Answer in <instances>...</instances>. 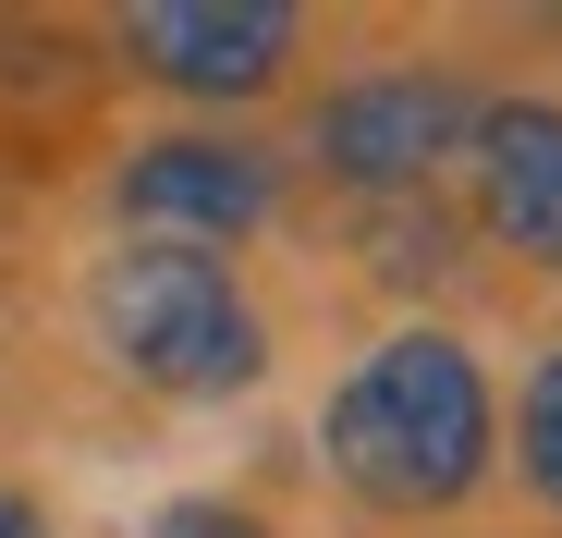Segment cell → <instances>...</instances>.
I'll list each match as a JSON object with an SVG mask.
<instances>
[{
	"label": "cell",
	"instance_id": "1",
	"mask_svg": "<svg viewBox=\"0 0 562 538\" xmlns=\"http://www.w3.org/2000/svg\"><path fill=\"white\" fill-rule=\"evenodd\" d=\"M318 453L380 514H452L490 478V380H477V355L452 330L367 343L342 368V392L318 404Z\"/></svg>",
	"mask_w": 562,
	"mask_h": 538
},
{
	"label": "cell",
	"instance_id": "2",
	"mask_svg": "<svg viewBox=\"0 0 562 538\" xmlns=\"http://www.w3.org/2000/svg\"><path fill=\"white\" fill-rule=\"evenodd\" d=\"M99 343H111V368L171 392V404H233L269 380V318L245 306V282L209 257V245H123L99 257Z\"/></svg>",
	"mask_w": 562,
	"mask_h": 538
},
{
	"label": "cell",
	"instance_id": "3",
	"mask_svg": "<svg viewBox=\"0 0 562 538\" xmlns=\"http://www.w3.org/2000/svg\"><path fill=\"white\" fill-rule=\"evenodd\" d=\"M464 135H477V99L452 74H355L318 99V171H342L355 197H416Z\"/></svg>",
	"mask_w": 562,
	"mask_h": 538
},
{
	"label": "cell",
	"instance_id": "4",
	"mask_svg": "<svg viewBox=\"0 0 562 538\" xmlns=\"http://www.w3.org/2000/svg\"><path fill=\"white\" fill-rule=\"evenodd\" d=\"M123 49H135V74L183 86V99H257L294 61V13L281 0H135Z\"/></svg>",
	"mask_w": 562,
	"mask_h": 538
},
{
	"label": "cell",
	"instance_id": "5",
	"mask_svg": "<svg viewBox=\"0 0 562 538\" xmlns=\"http://www.w3.org/2000/svg\"><path fill=\"white\" fill-rule=\"evenodd\" d=\"M123 221L147 245H233L269 221V159L233 135H159L123 159Z\"/></svg>",
	"mask_w": 562,
	"mask_h": 538
},
{
	"label": "cell",
	"instance_id": "6",
	"mask_svg": "<svg viewBox=\"0 0 562 538\" xmlns=\"http://www.w3.org/2000/svg\"><path fill=\"white\" fill-rule=\"evenodd\" d=\"M477 221L526 257L562 269V111L550 99H477Z\"/></svg>",
	"mask_w": 562,
	"mask_h": 538
},
{
	"label": "cell",
	"instance_id": "7",
	"mask_svg": "<svg viewBox=\"0 0 562 538\" xmlns=\"http://www.w3.org/2000/svg\"><path fill=\"white\" fill-rule=\"evenodd\" d=\"M514 453H526V490L562 514V343L538 355V380H526V416H514Z\"/></svg>",
	"mask_w": 562,
	"mask_h": 538
},
{
	"label": "cell",
	"instance_id": "8",
	"mask_svg": "<svg viewBox=\"0 0 562 538\" xmlns=\"http://www.w3.org/2000/svg\"><path fill=\"white\" fill-rule=\"evenodd\" d=\"M147 538H269V526H257L245 502H159Z\"/></svg>",
	"mask_w": 562,
	"mask_h": 538
},
{
	"label": "cell",
	"instance_id": "9",
	"mask_svg": "<svg viewBox=\"0 0 562 538\" xmlns=\"http://www.w3.org/2000/svg\"><path fill=\"white\" fill-rule=\"evenodd\" d=\"M0 538H49V514H37L25 490H0Z\"/></svg>",
	"mask_w": 562,
	"mask_h": 538
}]
</instances>
